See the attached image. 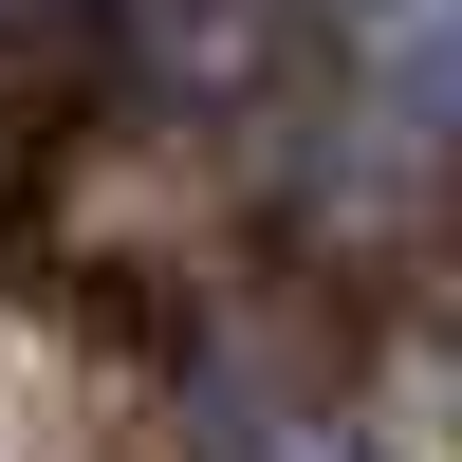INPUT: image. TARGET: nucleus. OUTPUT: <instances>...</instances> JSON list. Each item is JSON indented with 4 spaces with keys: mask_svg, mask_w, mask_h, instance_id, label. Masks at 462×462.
Returning <instances> with one entry per match:
<instances>
[{
    "mask_svg": "<svg viewBox=\"0 0 462 462\" xmlns=\"http://www.w3.org/2000/svg\"><path fill=\"white\" fill-rule=\"evenodd\" d=\"M352 19V93L407 148H462V0H333Z\"/></svg>",
    "mask_w": 462,
    "mask_h": 462,
    "instance_id": "1",
    "label": "nucleus"
},
{
    "mask_svg": "<svg viewBox=\"0 0 462 462\" xmlns=\"http://www.w3.org/2000/svg\"><path fill=\"white\" fill-rule=\"evenodd\" d=\"M259 462H370V444H352V426H278Z\"/></svg>",
    "mask_w": 462,
    "mask_h": 462,
    "instance_id": "2",
    "label": "nucleus"
}]
</instances>
